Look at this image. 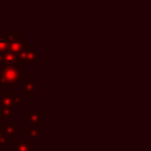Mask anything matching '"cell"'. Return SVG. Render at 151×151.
I'll list each match as a JSON object with an SVG mask.
<instances>
[{
	"mask_svg": "<svg viewBox=\"0 0 151 151\" xmlns=\"http://www.w3.org/2000/svg\"><path fill=\"white\" fill-rule=\"evenodd\" d=\"M25 71L19 68L18 65H4L0 70V85L14 86L24 79Z\"/></svg>",
	"mask_w": 151,
	"mask_h": 151,
	"instance_id": "cell-1",
	"label": "cell"
},
{
	"mask_svg": "<svg viewBox=\"0 0 151 151\" xmlns=\"http://www.w3.org/2000/svg\"><path fill=\"white\" fill-rule=\"evenodd\" d=\"M35 149L34 144H31L28 140H19V143L15 145L14 151H32Z\"/></svg>",
	"mask_w": 151,
	"mask_h": 151,
	"instance_id": "cell-8",
	"label": "cell"
},
{
	"mask_svg": "<svg viewBox=\"0 0 151 151\" xmlns=\"http://www.w3.org/2000/svg\"><path fill=\"white\" fill-rule=\"evenodd\" d=\"M24 132H25L26 134H28V136H29L31 138H33V139H39V137H40V134H39V130H37L34 123H31L29 126L26 127V129L24 130Z\"/></svg>",
	"mask_w": 151,
	"mask_h": 151,
	"instance_id": "cell-9",
	"label": "cell"
},
{
	"mask_svg": "<svg viewBox=\"0 0 151 151\" xmlns=\"http://www.w3.org/2000/svg\"><path fill=\"white\" fill-rule=\"evenodd\" d=\"M24 92L27 97L35 96V81L34 80H24Z\"/></svg>",
	"mask_w": 151,
	"mask_h": 151,
	"instance_id": "cell-7",
	"label": "cell"
},
{
	"mask_svg": "<svg viewBox=\"0 0 151 151\" xmlns=\"http://www.w3.org/2000/svg\"><path fill=\"white\" fill-rule=\"evenodd\" d=\"M39 58V53L33 48L28 50H22L17 54V64H26V63H33Z\"/></svg>",
	"mask_w": 151,
	"mask_h": 151,
	"instance_id": "cell-4",
	"label": "cell"
},
{
	"mask_svg": "<svg viewBox=\"0 0 151 151\" xmlns=\"http://www.w3.org/2000/svg\"><path fill=\"white\" fill-rule=\"evenodd\" d=\"M8 138L2 133V131L0 130V144H2V145H6V144H8Z\"/></svg>",
	"mask_w": 151,
	"mask_h": 151,
	"instance_id": "cell-13",
	"label": "cell"
},
{
	"mask_svg": "<svg viewBox=\"0 0 151 151\" xmlns=\"http://www.w3.org/2000/svg\"><path fill=\"white\" fill-rule=\"evenodd\" d=\"M1 131L9 140H12L14 136L19 132V125L18 124H4L1 127Z\"/></svg>",
	"mask_w": 151,
	"mask_h": 151,
	"instance_id": "cell-5",
	"label": "cell"
},
{
	"mask_svg": "<svg viewBox=\"0 0 151 151\" xmlns=\"http://www.w3.org/2000/svg\"><path fill=\"white\" fill-rule=\"evenodd\" d=\"M0 63L4 65H17V54L9 51L0 52Z\"/></svg>",
	"mask_w": 151,
	"mask_h": 151,
	"instance_id": "cell-6",
	"label": "cell"
},
{
	"mask_svg": "<svg viewBox=\"0 0 151 151\" xmlns=\"http://www.w3.org/2000/svg\"><path fill=\"white\" fill-rule=\"evenodd\" d=\"M8 48V40L5 37H0V52H5Z\"/></svg>",
	"mask_w": 151,
	"mask_h": 151,
	"instance_id": "cell-12",
	"label": "cell"
},
{
	"mask_svg": "<svg viewBox=\"0 0 151 151\" xmlns=\"http://www.w3.org/2000/svg\"><path fill=\"white\" fill-rule=\"evenodd\" d=\"M22 101L21 96H15L13 91H2L1 92V98H0V106H6V107H15L19 105V103Z\"/></svg>",
	"mask_w": 151,
	"mask_h": 151,
	"instance_id": "cell-3",
	"label": "cell"
},
{
	"mask_svg": "<svg viewBox=\"0 0 151 151\" xmlns=\"http://www.w3.org/2000/svg\"><path fill=\"white\" fill-rule=\"evenodd\" d=\"M1 92H2V90H1V85H0V98H1Z\"/></svg>",
	"mask_w": 151,
	"mask_h": 151,
	"instance_id": "cell-14",
	"label": "cell"
},
{
	"mask_svg": "<svg viewBox=\"0 0 151 151\" xmlns=\"http://www.w3.org/2000/svg\"><path fill=\"white\" fill-rule=\"evenodd\" d=\"M24 117L26 119H29L31 123H34V124H37V123L40 122V114L38 112H25L24 113Z\"/></svg>",
	"mask_w": 151,
	"mask_h": 151,
	"instance_id": "cell-10",
	"label": "cell"
},
{
	"mask_svg": "<svg viewBox=\"0 0 151 151\" xmlns=\"http://www.w3.org/2000/svg\"><path fill=\"white\" fill-rule=\"evenodd\" d=\"M7 40H8V48H7V51L18 54L19 52H21L24 50L25 40H24V38L19 37L18 32H9L8 35H7Z\"/></svg>",
	"mask_w": 151,
	"mask_h": 151,
	"instance_id": "cell-2",
	"label": "cell"
},
{
	"mask_svg": "<svg viewBox=\"0 0 151 151\" xmlns=\"http://www.w3.org/2000/svg\"><path fill=\"white\" fill-rule=\"evenodd\" d=\"M8 117H13L12 109L6 106H0V118H8Z\"/></svg>",
	"mask_w": 151,
	"mask_h": 151,
	"instance_id": "cell-11",
	"label": "cell"
}]
</instances>
